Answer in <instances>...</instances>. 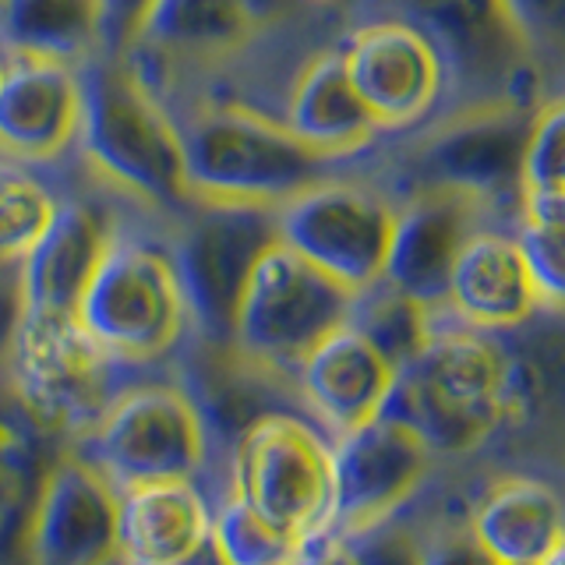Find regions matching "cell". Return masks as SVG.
I'll return each instance as SVG.
<instances>
[{
  "label": "cell",
  "instance_id": "1",
  "mask_svg": "<svg viewBox=\"0 0 565 565\" xmlns=\"http://www.w3.org/2000/svg\"><path fill=\"white\" fill-rule=\"evenodd\" d=\"M82 163L106 188L159 216L181 220L194 205L177 114L135 57L99 53L82 67Z\"/></svg>",
  "mask_w": 565,
  "mask_h": 565
},
{
  "label": "cell",
  "instance_id": "40",
  "mask_svg": "<svg viewBox=\"0 0 565 565\" xmlns=\"http://www.w3.org/2000/svg\"><path fill=\"white\" fill-rule=\"evenodd\" d=\"M8 61H11V53L0 46V82H4V71H8Z\"/></svg>",
  "mask_w": 565,
  "mask_h": 565
},
{
  "label": "cell",
  "instance_id": "18",
  "mask_svg": "<svg viewBox=\"0 0 565 565\" xmlns=\"http://www.w3.org/2000/svg\"><path fill=\"white\" fill-rule=\"evenodd\" d=\"M82 128V67L11 53L0 82V156L29 167L64 159Z\"/></svg>",
  "mask_w": 565,
  "mask_h": 565
},
{
  "label": "cell",
  "instance_id": "9",
  "mask_svg": "<svg viewBox=\"0 0 565 565\" xmlns=\"http://www.w3.org/2000/svg\"><path fill=\"white\" fill-rule=\"evenodd\" d=\"M276 234L300 258L361 294L385 276L396 202L367 181L332 173L276 209Z\"/></svg>",
  "mask_w": 565,
  "mask_h": 565
},
{
  "label": "cell",
  "instance_id": "31",
  "mask_svg": "<svg viewBox=\"0 0 565 565\" xmlns=\"http://www.w3.org/2000/svg\"><path fill=\"white\" fill-rule=\"evenodd\" d=\"M512 237L534 279L541 311H558L565 294V223H520Z\"/></svg>",
  "mask_w": 565,
  "mask_h": 565
},
{
  "label": "cell",
  "instance_id": "6",
  "mask_svg": "<svg viewBox=\"0 0 565 565\" xmlns=\"http://www.w3.org/2000/svg\"><path fill=\"white\" fill-rule=\"evenodd\" d=\"M78 438V452L117 494L156 481H191L205 463V417L188 388L170 382H141L114 393Z\"/></svg>",
  "mask_w": 565,
  "mask_h": 565
},
{
  "label": "cell",
  "instance_id": "36",
  "mask_svg": "<svg viewBox=\"0 0 565 565\" xmlns=\"http://www.w3.org/2000/svg\"><path fill=\"white\" fill-rule=\"evenodd\" d=\"M424 565H499L484 544L473 537V530H449L431 541V547H424Z\"/></svg>",
  "mask_w": 565,
  "mask_h": 565
},
{
  "label": "cell",
  "instance_id": "14",
  "mask_svg": "<svg viewBox=\"0 0 565 565\" xmlns=\"http://www.w3.org/2000/svg\"><path fill=\"white\" fill-rule=\"evenodd\" d=\"M431 449L403 420L375 414L340 435L332 452L335 534L353 537L388 520L431 467Z\"/></svg>",
  "mask_w": 565,
  "mask_h": 565
},
{
  "label": "cell",
  "instance_id": "4",
  "mask_svg": "<svg viewBox=\"0 0 565 565\" xmlns=\"http://www.w3.org/2000/svg\"><path fill=\"white\" fill-rule=\"evenodd\" d=\"M75 318L117 364L170 358L191 329L170 244L120 230L88 279Z\"/></svg>",
  "mask_w": 565,
  "mask_h": 565
},
{
  "label": "cell",
  "instance_id": "7",
  "mask_svg": "<svg viewBox=\"0 0 565 565\" xmlns=\"http://www.w3.org/2000/svg\"><path fill=\"white\" fill-rule=\"evenodd\" d=\"M353 297L276 237L247 276L230 347L282 375H297L300 361L350 318Z\"/></svg>",
  "mask_w": 565,
  "mask_h": 565
},
{
  "label": "cell",
  "instance_id": "41",
  "mask_svg": "<svg viewBox=\"0 0 565 565\" xmlns=\"http://www.w3.org/2000/svg\"><path fill=\"white\" fill-rule=\"evenodd\" d=\"M308 4H347V0H308Z\"/></svg>",
  "mask_w": 565,
  "mask_h": 565
},
{
  "label": "cell",
  "instance_id": "27",
  "mask_svg": "<svg viewBox=\"0 0 565 565\" xmlns=\"http://www.w3.org/2000/svg\"><path fill=\"white\" fill-rule=\"evenodd\" d=\"M431 315L435 311L424 308L420 300L396 290L393 282L379 279L375 287H367L353 297L347 322L399 371L431 335L435 329Z\"/></svg>",
  "mask_w": 565,
  "mask_h": 565
},
{
  "label": "cell",
  "instance_id": "15",
  "mask_svg": "<svg viewBox=\"0 0 565 565\" xmlns=\"http://www.w3.org/2000/svg\"><path fill=\"white\" fill-rule=\"evenodd\" d=\"M491 205L446 184H414L396 202L385 282L411 294L424 308H446L449 273L473 230L488 226Z\"/></svg>",
  "mask_w": 565,
  "mask_h": 565
},
{
  "label": "cell",
  "instance_id": "24",
  "mask_svg": "<svg viewBox=\"0 0 565 565\" xmlns=\"http://www.w3.org/2000/svg\"><path fill=\"white\" fill-rule=\"evenodd\" d=\"M470 530L499 565H541L562 547V502L534 477H502L477 505Z\"/></svg>",
  "mask_w": 565,
  "mask_h": 565
},
{
  "label": "cell",
  "instance_id": "8",
  "mask_svg": "<svg viewBox=\"0 0 565 565\" xmlns=\"http://www.w3.org/2000/svg\"><path fill=\"white\" fill-rule=\"evenodd\" d=\"M276 237V212L269 205L194 202L177 220L170 252L199 343H230L247 276Z\"/></svg>",
  "mask_w": 565,
  "mask_h": 565
},
{
  "label": "cell",
  "instance_id": "33",
  "mask_svg": "<svg viewBox=\"0 0 565 565\" xmlns=\"http://www.w3.org/2000/svg\"><path fill=\"white\" fill-rule=\"evenodd\" d=\"M358 565H424V544L403 523H375L347 537Z\"/></svg>",
  "mask_w": 565,
  "mask_h": 565
},
{
  "label": "cell",
  "instance_id": "37",
  "mask_svg": "<svg viewBox=\"0 0 565 565\" xmlns=\"http://www.w3.org/2000/svg\"><path fill=\"white\" fill-rule=\"evenodd\" d=\"M294 565H358L353 558L347 537L340 534H308L305 541L297 544V555H294Z\"/></svg>",
  "mask_w": 565,
  "mask_h": 565
},
{
  "label": "cell",
  "instance_id": "19",
  "mask_svg": "<svg viewBox=\"0 0 565 565\" xmlns=\"http://www.w3.org/2000/svg\"><path fill=\"white\" fill-rule=\"evenodd\" d=\"M120 234L117 212L96 199H57L50 226L22 258L25 311L75 315L96 265Z\"/></svg>",
  "mask_w": 565,
  "mask_h": 565
},
{
  "label": "cell",
  "instance_id": "26",
  "mask_svg": "<svg viewBox=\"0 0 565 565\" xmlns=\"http://www.w3.org/2000/svg\"><path fill=\"white\" fill-rule=\"evenodd\" d=\"M520 223H565V110L562 99H541L520 159Z\"/></svg>",
  "mask_w": 565,
  "mask_h": 565
},
{
  "label": "cell",
  "instance_id": "22",
  "mask_svg": "<svg viewBox=\"0 0 565 565\" xmlns=\"http://www.w3.org/2000/svg\"><path fill=\"white\" fill-rule=\"evenodd\" d=\"M294 379L311 411L343 435L382 411L396 367L343 322L300 361Z\"/></svg>",
  "mask_w": 565,
  "mask_h": 565
},
{
  "label": "cell",
  "instance_id": "20",
  "mask_svg": "<svg viewBox=\"0 0 565 565\" xmlns=\"http://www.w3.org/2000/svg\"><path fill=\"white\" fill-rule=\"evenodd\" d=\"M446 308L459 318V326L481 332L526 326L541 311V300L516 237L494 226L473 230L452 262Z\"/></svg>",
  "mask_w": 565,
  "mask_h": 565
},
{
  "label": "cell",
  "instance_id": "10",
  "mask_svg": "<svg viewBox=\"0 0 565 565\" xmlns=\"http://www.w3.org/2000/svg\"><path fill=\"white\" fill-rule=\"evenodd\" d=\"M117 361L88 335L75 315L25 311L18 326L8 379L50 431L82 435L114 399Z\"/></svg>",
  "mask_w": 565,
  "mask_h": 565
},
{
  "label": "cell",
  "instance_id": "39",
  "mask_svg": "<svg viewBox=\"0 0 565 565\" xmlns=\"http://www.w3.org/2000/svg\"><path fill=\"white\" fill-rule=\"evenodd\" d=\"M99 565H128V558H124L120 552H114V555H106V558H103Z\"/></svg>",
  "mask_w": 565,
  "mask_h": 565
},
{
  "label": "cell",
  "instance_id": "23",
  "mask_svg": "<svg viewBox=\"0 0 565 565\" xmlns=\"http://www.w3.org/2000/svg\"><path fill=\"white\" fill-rule=\"evenodd\" d=\"M209 537V509L191 481H156L120 494L117 552L128 565H177Z\"/></svg>",
  "mask_w": 565,
  "mask_h": 565
},
{
  "label": "cell",
  "instance_id": "28",
  "mask_svg": "<svg viewBox=\"0 0 565 565\" xmlns=\"http://www.w3.org/2000/svg\"><path fill=\"white\" fill-rule=\"evenodd\" d=\"M61 194L35 167L0 156V262H22L43 237Z\"/></svg>",
  "mask_w": 565,
  "mask_h": 565
},
{
  "label": "cell",
  "instance_id": "13",
  "mask_svg": "<svg viewBox=\"0 0 565 565\" xmlns=\"http://www.w3.org/2000/svg\"><path fill=\"white\" fill-rule=\"evenodd\" d=\"M340 53L353 88L382 131L420 128L446 99V67L438 50L399 14L350 29Z\"/></svg>",
  "mask_w": 565,
  "mask_h": 565
},
{
  "label": "cell",
  "instance_id": "34",
  "mask_svg": "<svg viewBox=\"0 0 565 565\" xmlns=\"http://www.w3.org/2000/svg\"><path fill=\"white\" fill-rule=\"evenodd\" d=\"M103 8V53L128 57L138 46L156 0H99Z\"/></svg>",
  "mask_w": 565,
  "mask_h": 565
},
{
  "label": "cell",
  "instance_id": "38",
  "mask_svg": "<svg viewBox=\"0 0 565 565\" xmlns=\"http://www.w3.org/2000/svg\"><path fill=\"white\" fill-rule=\"evenodd\" d=\"M520 22L530 29V35L541 40H555L562 29V0H509Z\"/></svg>",
  "mask_w": 565,
  "mask_h": 565
},
{
  "label": "cell",
  "instance_id": "2",
  "mask_svg": "<svg viewBox=\"0 0 565 565\" xmlns=\"http://www.w3.org/2000/svg\"><path fill=\"white\" fill-rule=\"evenodd\" d=\"M379 414L414 428L431 452L477 449L509 424V347L470 326L431 329Z\"/></svg>",
  "mask_w": 565,
  "mask_h": 565
},
{
  "label": "cell",
  "instance_id": "30",
  "mask_svg": "<svg viewBox=\"0 0 565 565\" xmlns=\"http://www.w3.org/2000/svg\"><path fill=\"white\" fill-rule=\"evenodd\" d=\"M212 544L226 565H294L300 541L262 520L244 499H234L212 523Z\"/></svg>",
  "mask_w": 565,
  "mask_h": 565
},
{
  "label": "cell",
  "instance_id": "16",
  "mask_svg": "<svg viewBox=\"0 0 565 565\" xmlns=\"http://www.w3.org/2000/svg\"><path fill=\"white\" fill-rule=\"evenodd\" d=\"M120 494L78 449H64L35 491L29 565H99L117 552Z\"/></svg>",
  "mask_w": 565,
  "mask_h": 565
},
{
  "label": "cell",
  "instance_id": "35",
  "mask_svg": "<svg viewBox=\"0 0 565 565\" xmlns=\"http://www.w3.org/2000/svg\"><path fill=\"white\" fill-rule=\"evenodd\" d=\"M22 315H25L22 262H0V371L8 367Z\"/></svg>",
  "mask_w": 565,
  "mask_h": 565
},
{
  "label": "cell",
  "instance_id": "42",
  "mask_svg": "<svg viewBox=\"0 0 565 565\" xmlns=\"http://www.w3.org/2000/svg\"><path fill=\"white\" fill-rule=\"evenodd\" d=\"M4 8H8V0H0V14H4Z\"/></svg>",
  "mask_w": 565,
  "mask_h": 565
},
{
  "label": "cell",
  "instance_id": "12",
  "mask_svg": "<svg viewBox=\"0 0 565 565\" xmlns=\"http://www.w3.org/2000/svg\"><path fill=\"white\" fill-rule=\"evenodd\" d=\"M237 499L262 520L305 541L332 512V452L311 424L262 414L237 446Z\"/></svg>",
  "mask_w": 565,
  "mask_h": 565
},
{
  "label": "cell",
  "instance_id": "11",
  "mask_svg": "<svg viewBox=\"0 0 565 565\" xmlns=\"http://www.w3.org/2000/svg\"><path fill=\"white\" fill-rule=\"evenodd\" d=\"M534 110L509 99L456 103L406 149L414 184H446L477 194L491 209H516L520 159Z\"/></svg>",
  "mask_w": 565,
  "mask_h": 565
},
{
  "label": "cell",
  "instance_id": "29",
  "mask_svg": "<svg viewBox=\"0 0 565 565\" xmlns=\"http://www.w3.org/2000/svg\"><path fill=\"white\" fill-rule=\"evenodd\" d=\"M61 452V435L50 431L29 411V403L11 385L8 371H0V473L29 488H40Z\"/></svg>",
  "mask_w": 565,
  "mask_h": 565
},
{
  "label": "cell",
  "instance_id": "32",
  "mask_svg": "<svg viewBox=\"0 0 565 565\" xmlns=\"http://www.w3.org/2000/svg\"><path fill=\"white\" fill-rule=\"evenodd\" d=\"M35 491L0 473V565H29V520Z\"/></svg>",
  "mask_w": 565,
  "mask_h": 565
},
{
  "label": "cell",
  "instance_id": "5",
  "mask_svg": "<svg viewBox=\"0 0 565 565\" xmlns=\"http://www.w3.org/2000/svg\"><path fill=\"white\" fill-rule=\"evenodd\" d=\"M446 67V96L456 103H541L537 40L509 0H393Z\"/></svg>",
  "mask_w": 565,
  "mask_h": 565
},
{
  "label": "cell",
  "instance_id": "21",
  "mask_svg": "<svg viewBox=\"0 0 565 565\" xmlns=\"http://www.w3.org/2000/svg\"><path fill=\"white\" fill-rule=\"evenodd\" d=\"M279 120L305 146L340 159V163L367 152L379 135H385L361 103L358 88H353L340 46L318 50L315 57L300 64Z\"/></svg>",
  "mask_w": 565,
  "mask_h": 565
},
{
  "label": "cell",
  "instance_id": "3",
  "mask_svg": "<svg viewBox=\"0 0 565 565\" xmlns=\"http://www.w3.org/2000/svg\"><path fill=\"white\" fill-rule=\"evenodd\" d=\"M194 202L269 205L335 173L340 159L305 146L279 117L252 103H202L177 117Z\"/></svg>",
  "mask_w": 565,
  "mask_h": 565
},
{
  "label": "cell",
  "instance_id": "17",
  "mask_svg": "<svg viewBox=\"0 0 565 565\" xmlns=\"http://www.w3.org/2000/svg\"><path fill=\"white\" fill-rule=\"evenodd\" d=\"M300 8L308 0H156L131 57L159 67L223 64L282 29Z\"/></svg>",
  "mask_w": 565,
  "mask_h": 565
},
{
  "label": "cell",
  "instance_id": "25",
  "mask_svg": "<svg viewBox=\"0 0 565 565\" xmlns=\"http://www.w3.org/2000/svg\"><path fill=\"white\" fill-rule=\"evenodd\" d=\"M0 46L22 57L85 67L103 53L99 0H8Z\"/></svg>",
  "mask_w": 565,
  "mask_h": 565
}]
</instances>
